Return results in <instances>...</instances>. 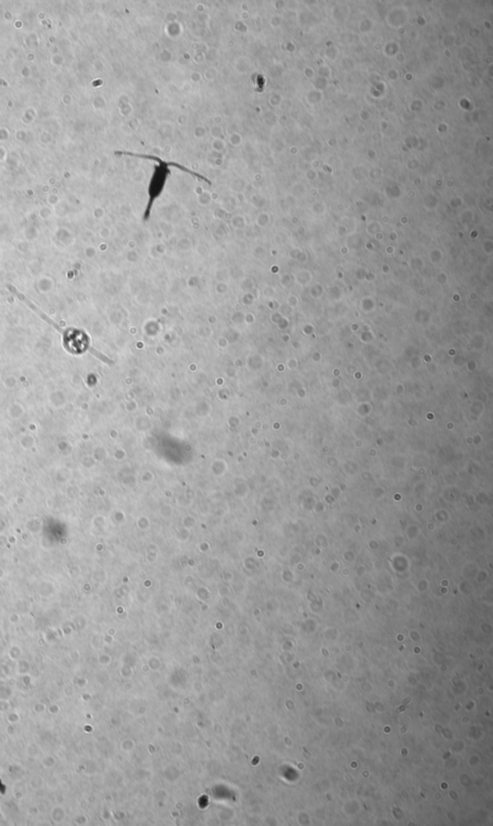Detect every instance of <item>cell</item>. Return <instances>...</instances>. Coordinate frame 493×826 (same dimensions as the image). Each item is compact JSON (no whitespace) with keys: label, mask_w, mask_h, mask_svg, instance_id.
<instances>
[{"label":"cell","mask_w":493,"mask_h":826,"mask_svg":"<svg viewBox=\"0 0 493 826\" xmlns=\"http://www.w3.org/2000/svg\"><path fill=\"white\" fill-rule=\"evenodd\" d=\"M118 154H124V156H135V158L149 159V160H154L158 163V165L156 166V171H154L153 178H151V185H149V200L148 208H147L146 214H145V218H146V219H148L149 212H151V205H153L154 200H156V198L160 195L162 190H163L164 185H165L166 183L167 176L170 175L171 172L169 170V166H174V167L180 169V170L186 172V173L191 174V175L196 176V178H200V180L205 181L207 183L211 185L210 181H208L205 176L200 175V174L195 173V172L190 171L189 169L180 165V164L176 163H167V161L162 160L160 158H157V156H149V154H134L130 153V152H119Z\"/></svg>","instance_id":"obj_1"},{"label":"cell","mask_w":493,"mask_h":826,"mask_svg":"<svg viewBox=\"0 0 493 826\" xmlns=\"http://www.w3.org/2000/svg\"><path fill=\"white\" fill-rule=\"evenodd\" d=\"M9 288L11 289V291H13V293L15 294H16L17 296H18L19 300H21V301H23V302L26 303V305L28 306V307L30 308L32 311H34V312H35L37 313V315L40 316L41 320H45L46 323H48V324L53 326L54 329L59 331V332H62V330H61V328L59 327V326L57 324H56V323L54 322V321L53 320H50V318H48V316L46 315V313H44L43 312H41L40 309H39L38 307H36V306L34 305V304L32 303L30 300H28V299H27L26 297V296L24 295L23 293H19V291H17V289L15 288L14 286H9Z\"/></svg>","instance_id":"obj_2"}]
</instances>
